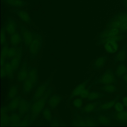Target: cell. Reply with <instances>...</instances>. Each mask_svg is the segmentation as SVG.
<instances>
[{"mask_svg": "<svg viewBox=\"0 0 127 127\" xmlns=\"http://www.w3.org/2000/svg\"><path fill=\"white\" fill-rule=\"evenodd\" d=\"M52 87H48L43 95L31 104L29 114L30 124H32L38 115L43 111L46 104L52 93Z\"/></svg>", "mask_w": 127, "mask_h": 127, "instance_id": "6da1fadb", "label": "cell"}, {"mask_svg": "<svg viewBox=\"0 0 127 127\" xmlns=\"http://www.w3.org/2000/svg\"><path fill=\"white\" fill-rule=\"evenodd\" d=\"M121 32L118 29L107 27L106 29L99 35V44H104L110 41H120L123 38V35L120 34Z\"/></svg>", "mask_w": 127, "mask_h": 127, "instance_id": "7a4b0ae2", "label": "cell"}, {"mask_svg": "<svg viewBox=\"0 0 127 127\" xmlns=\"http://www.w3.org/2000/svg\"><path fill=\"white\" fill-rule=\"evenodd\" d=\"M43 39L41 35L33 32V39L29 48L30 59L32 61L34 59L40 52L43 45Z\"/></svg>", "mask_w": 127, "mask_h": 127, "instance_id": "3957f363", "label": "cell"}, {"mask_svg": "<svg viewBox=\"0 0 127 127\" xmlns=\"http://www.w3.org/2000/svg\"><path fill=\"white\" fill-rule=\"evenodd\" d=\"M118 77L114 72L113 69L111 68L107 69L104 72L97 80H95L96 84L103 85H116L118 84Z\"/></svg>", "mask_w": 127, "mask_h": 127, "instance_id": "277c9868", "label": "cell"}, {"mask_svg": "<svg viewBox=\"0 0 127 127\" xmlns=\"http://www.w3.org/2000/svg\"><path fill=\"white\" fill-rule=\"evenodd\" d=\"M72 125L79 126H98L99 124L94 117H81L77 116L74 118Z\"/></svg>", "mask_w": 127, "mask_h": 127, "instance_id": "5b68a950", "label": "cell"}, {"mask_svg": "<svg viewBox=\"0 0 127 127\" xmlns=\"http://www.w3.org/2000/svg\"><path fill=\"white\" fill-rule=\"evenodd\" d=\"M20 34L23 40L24 43L26 46V49L29 48L33 39V32H30L24 26L20 24Z\"/></svg>", "mask_w": 127, "mask_h": 127, "instance_id": "8992f818", "label": "cell"}, {"mask_svg": "<svg viewBox=\"0 0 127 127\" xmlns=\"http://www.w3.org/2000/svg\"><path fill=\"white\" fill-rule=\"evenodd\" d=\"M97 112H98V114L94 117L99 125H109L111 124L113 116L114 113L103 114Z\"/></svg>", "mask_w": 127, "mask_h": 127, "instance_id": "52a82bcc", "label": "cell"}, {"mask_svg": "<svg viewBox=\"0 0 127 127\" xmlns=\"http://www.w3.org/2000/svg\"><path fill=\"white\" fill-rule=\"evenodd\" d=\"M50 81V80L49 79L47 80V81L44 82L41 85H40L37 88V90L35 92L33 98L30 101L31 104L36 101L37 99L43 95L49 85Z\"/></svg>", "mask_w": 127, "mask_h": 127, "instance_id": "ba28073f", "label": "cell"}, {"mask_svg": "<svg viewBox=\"0 0 127 127\" xmlns=\"http://www.w3.org/2000/svg\"><path fill=\"white\" fill-rule=\"evenodd\" d=\"M31 102L24 98L21 99L18 106L19 114L23 117V116L27 113L30 114L31 108Z\"/></svg>", "mask_w": 127, "mask_h": 127, "instance_id": "9c48e42d", "label": "cell"}, {"mask_svg": "<svg viewBox=\"0 0 127 127\" xmlns=\"http://www.w3.org/2000/svg\"><path fill=\"white\" fill-rule=\"evenodd\" d=\"M29 66L27 67L26 62H24L21 67L18 73L17 79L19 82H23L28 77Z\"/></svg>", "mask_w": 127, "mask_h": 127, "instance_id": "30bf717a", "label": "cell"}, {"mask_svg": "<svg viewBox=\"0 0 127 127\" xmlns=\"http://www.w3.org/2000/svg\"><path fill=\"white\" fill-rule=\"evenodd\" d=\"M6 32L9 36L15 34L18 30V25L16 21L11 18H8V21L5 25Z\"/></svg>", "mask_w": 127, "mask_h": 127, "instance_id": "8fae6325", "label": "cell"}, {"mask_svg": "<svg viewBox=\"0 0 127 127\" xmlns=\"http://www.w3.org/2000/svg\"><path fill=\"white\" fill-rule=\"evenodd\" d=\"M113 118L115 121L122 125L127 123V110L114 112Z\"/></svg>", "mask_w": 127, "mask_h": 127, "instance_id": "7c38bea8", "label": "cell"}, {"mask_svg": "<svg viewBox=\"0 0 127 127\" xmlns=\"http://www.w3.org/2000/svg\"><path fill=\"white\" fill-rule=\"evenodd\" d=\"M107 59V56H101L95 60L92 64L93 69L95 70H101L105 65Z\"/></svg>", "mask_w": 127, "mask_h": 127, "instance_id": "4fadbf2b", "label": "cell"}, {"mask_svg": "<svg viewBox=\"0 0 127 127\" xmlns=\"http://www.w3.org/2000/svg\"><path fill=\"white\" fill-rule=\"evenodd\" d=\"M101 103V102L98 101L88 103L81 109V112L83 113L88 114H89L92 112H96L98 106Z\"/></svg>", "mask_w": 127, "mask_h": 127, "instance_id": "5bb4252c", "label": "cell"}, {"mask_svg": "<svg viewBox=\"0 0 127 127\" xmlns=\"http://www.w3.org/2000/svg\"><path fill=\"white\" fill-rule=\"evenodd\" d=\"M23 47H22L17 54L11 61L12 66L14 73L18 69L20 66L23 56Z\"/></svg>", "mask_w": 127, "mask_h": 127, "instance_id": "9a60e30c", "label": "cell"}, {"mask_svg": "<svg viewBox=\"0 0 127 127\" xmlns=\"http://www.w3.org/2000/svg\"><path fill=\"white\" fill-rule=\"evenodd\" d=\"M117 100V99H114L110 101H105L102 103H100L98 106L96 112L101 111H105L110 110L114 106Z\"/></svg>", "mask_w": 127, "mask_h": 127, "instance_id": "2e32d148", "label": "cell"}, {"mask_svg": "<svg viewBox=\"0 0 127 127\" xmlns=\"http://www.w3.org/2000/svg\"><path fill=\"white\" fill-rule=\"evenodd\" d=\"M89 81V79L86 80L78 85L73 91L70 96V98L79 96L82 92L86 88Z\"/></svg>", "mask_w": 127, "mask_h": 127, "instance_id": "e0dca14e", "label": "cell"}, {"mask_svg": "<svg viewBox=\"0 0 127 127\" xmlns=\"http://www.w3.org/2000/svg\"><path fill=\"white\" fill-rule=\"evenodd\" d=\"M19 16L20 20L27 24H29L32 23V20L30 15L26 11L22 9H16L13 11Z\"/></svg>", "mask_w": 127, "mask_h": 127, "instance_id": "ac0fdd59", "label": "cell"}, {"mask_svg": "<svg viewBox=\"0 0 127 127\" xmlns=\"http://www.w3.org/2000/svg\"><path fill=\"white\" fill-rule=\"evenodd\" d=\"M62 97L59 95L55 94L50 96L48 101V105L50 109H55L62 100Z\"/></svg>", "mask_w": 127, "mask_h": 127, "instance_id": "d6986e66", "label": "cell"}, {"mask_svg": "<svg viewBox=\"0 0 127 127\" xmlns=\"http://www.w3.org/2000/svg\"><path fill=\"white\" fill-rule=\"evenodd\" d=\"M23 83V93L25 95L28 94L35 88L31 78L28 75V77Z\"/></svg>", "mask_w": 127, "mask_h": 127, "instance_id": "ffe728a7", "label": "cell"}, {"mask_svg": "<svg viewBox=\"0 0 127 127\" xmlns=\"http://www.w3.org/2000/svg\"><path fill=\"white\" fill-rule=\"evenodd\" d=\"M10 42L12 47H18L20 44L24 43L23 40L20 33L17 31L15 34L10 35Z\"/></svg>", "mask_w": 127, "mask_h": 127, "instance_id": "44dd1931", "label": "cell"}, {"mask_svg": "<svg viewBox=\"0 0 127 127\" xmlns=\"http://www.w3.org/2000/svg\"><path fill=\"white\" fill-rule=\"evenodd\" d=\"M105 51L108 53H114L119 49V45L117 41H110L104 44Z\"/></svg>", "mask_w": 127, "mask_h": 127, "instance_id": "7402d4cb", "label": "cell"}, {"mask_svg": "<svg viewBox=\"0 0 127 127\" xmlns=\"http://www.w3.org/2000/svg\"><path fill=\"white\" fill-rule=\"evenodd\" d=\"M127 45H125L118 52L114 58V63L124 62L127 58Z\"/></svg>", "mask_w": 127, "mask_h": 127, "instance_id": "603a6c76", "label": "cell"}, {"mask_svg": "<svg viewBox=\"0 0 127 127\" xmlns=\"http://www.w3.org/2000/svg\"><path fill=\"white\" fill-rule=\"evenodd\" d=\"M8 109L7 107H3L1 108V126L8 125L9 123L10 116L8 114Z\"/></svg>", "mask_w": 127, "mask_h": 127, "instance_id": "cb8c5ba5", "label": "cell"}, {"mask_svg": "<svg viewBox=\"0 0 127 127\" xmlns=\"http://www.w3.org/2000/svg\"><path fill=\"white\" fill-rule=\"evenodd\" d=\"M21 96H18L12 99L9 104L7 106L8 112L12 111L14 112L16 110L19 106V103L21 99Z\"/></svg>", "mask_w": 127, "mask_h": 127, "instance_id": "d4e9b609", "label": "cell"}, {"mask_svg": "<svg viewBox=\"0 0 127 127\" xmlns=\"http://www.w3.org/2000/svg\"><path fill=\"white\" fill-rule=\"evenodd\" d=\"M115 73L119 78L127 73V67L124 62H120L116 68Z\"/></svg>", "mask_w": 127, "mask_h": 127, "instance_id": "484cf974", "label": "cell"}, {"mask_svg": "<svg viewBox=\"0 0 127 127\" xmlns=\"http://www.w3.org/2000/svg\"><path fill=\"white\" fill-rule=\"evenodd\" d=\"M29 75L31 78L33 83L34 87H36L38 84V70L35 67L29 66Z\"/></svg>", "mask_w": 127, "mask_h": 127, "instance_id": "4316f807", "label": "cell"}, {"mask_svg": "<svg viewBox=\"0 0 127 127\" xmlns=\"http://www.w3.org/2000/svg\"><path fill=\"white\" fill-rule=\"evenodd\" d=\"M4 69L5 70V77H8L11 79L14 78V73L13 68L11 65V61L6 62L4 65Z\"/></svg>", "mask_w": 127, "mask_h": 127, "instance_id": "83f0119b", "label": "cell"}, {"mask_svg": "<svg viewBox=\"0 0 127 127\" xmlns=\"http://www.w3.org/2000/svg\"><path fill=\"white\" fill-rule=\"evenodd\" d=\"M9 5L12 7H24L27 5V3L23 0H3Z\"/></svg>", "mask_w": 127, "mask_h": 127, "instance_id": "f1b7e54d", "label": "cell"}, {"mask_svg": "<svg viewBox=\"0 0 127 127\" xmlns=\"http://www.w3.org/2000/svg\"><path fill=\"white\" fill-rule=\"evenodd\" d=\"M22 116L19 114H12L10 116L9 123L8 125L18 126Z\"/></svg>", "mask_w": 127, "mask_h": 127, "instance_id": "f546056e", "label": "cell"}, {"mask_svg": "<svg viewBox=\"0 0 127 127\" xmlns=\"http://www.w3.org/2000/svg\"><path fill=\"white\" fill-rule=\"evenodd\" d=\"M22 47H23L22 45L20 47H9L8 52V55L6 57V62L8 61H11L12 59L19 52Z\"/></svg>", "mask_w": 127, "mask_h": 127, "instance_id": "4dcf8cb0", "label": "cell"}, {"mask_svg": "<svg viewBox=\"0 0 127 127\" xmlns=\"http://www.w3.org/2000/svg\"><path fill=\"white\" fill-rule=\"evenodd\" d=\"M107 96L106 95H105L102 93L97 91H93L90 92L88 98L87 99V101H93L99 99L105 98Z\"/></svg>", "mask_w": 127, "mask_h": 127, "instance_id": "1f68e13d", "label": "cell"}, {"mask_svg": "<svg viewBox=\"0 0 127 127\" xmlns=\"http://www.w3.org/2000/svg\"><path fill=\"white\" fill-rule=\"evenodd\" d=\"M101 91L108 94H112L117 91V88L116 85H104L99 88Z\"/></svg>", "mask_w": 127, "mask_h": 127, "instance_id": "d6a6232c", "label": "cell"}, {"mask_svg": "<svg viewBox=\"0 0 127 127\" xmlns=\"http://www.w3.org/2000/svg\"><path fill=\"white\" fill-rule=\"evenodd\" d=\"M18 86V85H14L11 86L9 90L8 97L10 99L14 98L17 95Z\"/></svg>", "mask_w": 127, "mask_h": 127, "instance_id": "836d02e7", "label": "cell"}, {"mask_svg": "<svg viewBox=\"0 0 127 127\" xmlns=\"http://www.w3.org/2000/svg\"><path fill=\"white\" fill-rule=\"evenodd\" d=\"M43 117L45 119L49 122H52L53 117L52 116V113L50 111V108H45L44 110L43 113Z\"/></svg>", "mask_w": 127, "mask_h": 127, "instance_id": "e575fe53", "label": "cell"}, {"mask_svg": "<svg viewBox=\"0 0 127 127\" xmlns=\"http://www.w3.org/2000/svg\"><path fill=\"white\" fill-rule=\"evenodd\" d=\"M8 42H6L4 44L2 45V49H1V58H3L6 61V57L8 55V52L9 47Z\"/></svg>", "mask_w": 127, "mask_h": 127, "instance_id": "d590c367", "label": "cell"}, {"mask_svg": "<svg viewBox=\"0 0 127 127\" xmlns=\"http://www.w3.org/2000/svg\"><path fill=\"white\" fill-rule=\"evenodd\" d=\"M83 99L81 98H77L75 99L73 101V106L76 109H80L83 105Z\"/></svg>", "mask_w": 127, "mask_h": 127, "instance_id": "8d00e7d4", "label": "cell"}, {"mask_svg": "<svg viewBox=\"0 0 127 127\" xmlns=\"http://www.w3.org/2000/svg\"><path fill=\"white\" fill-rule=\"evenodd\" d=\"M114 108L116 111V112H119L124 110L123 104L120 102L119 100H118V99L117 100L115 105L114 106Z\"/></svg>", "mask_w": 127, "mask_h": 127, "instance_id": "74e56055", "label": "cell"}, {"mask_svg": "<svg viewBox=\"0 0 127 127\" xmlns=\"http://www.w3.org/2000/svg\"><path fill=\"white\" fill-rule=\"evenodd\" d=\"M6 27L4 26L2 28L1 32V46L7 42L6 40Z\"/></svg>", "mask_w": 127, "mask_h": 127, "instance_id": "f35d334b", "label": "cell"}, {"mask_svg": "<svg viewBox=\"0 0 127 127\" xmlns=\"http://www.w3.org/2000/svg\"><path fill=\"white\" fill-rule=\"evenodd\" d=\"M30 124L29 114L27 113V115L22 120H21L18 126H27Z\"/></svg>", "mask_w": 127, "mask_h": 127, "instance_id": "ab89813d", "label": "cell"}, {"mask_svg": "<svg viewBox=\"0 0 127 127\" xmlns=\"http://www.w3.org/2000/svg\"><path fill=\"white\" fill-rule=\"evenodd\" d=\"M91 86H90L86 88L82 92L81 94H80L79 96L82 98L87 99L89 96L90 93V90Z\"/></svg>", "mask_w": 127, "mask_h": 127, "instance_id": "60d3db41", "label": "cell"}, {"mask_svg": "<svg viewBox=\"0 0 127 127\" xmlns=\"http://www.w3.org/2000/svg\"><path fill=\"white\" fill-rule=\"evenodd\" d=\"M122 103L124 107H127V96H125L122 98Z\"/></svg>", "mask_w": 127, "mask_h": 127, "instance_id": "b9f144b4", "label": "cell"}, {"mask_svg": "<svg viewBox=\"0 0 127 127\" xmlns=\"http://www.w3.org/2000/svg\"><path fill=\"white\" fill-rule=\"evenodd\" d=\"M121 78L126 84H127V73L122 76L121 77Z\"/></svg>", "mask_w": 127, "mask_h": 127, "instance_id": "7bdbcfd3", "label": "cell"}, {"mask_svg": "<svg viewBox=\"0 0 127 127\" xmlns=\"http://www.w3.org/2000/svg\"><path fill=\"white\" fill-rule=\"evenodd\" d=\"M58 119H57L53 120L52 122V125H53L54 126L58 125Z\"/></svg>", "mask_w": 127, "mask_h": 127, "instance_id": "ee69618b", "label": "cell"}, {"mask_svg": "<svg viewBox=\"0 0 127 127\" xmlns=\"http://www.w3.org/2000/svg\"><path fill=\"white\" fill-rule=\"evenodd\" d=\"M124 89L127 91V84H124Z\"/></svg>", "mask_w": 127, "mask_h": 127, "instance_id": "f6af8a7d", "label": "cell"}, {"mask_svg": "<svg viewBox=\"0 0 127 127\" xmlns=\"http://www.w3.org/2000/svg\"><path fill=\"white\" fill-rule=\"evenodd\" d=\"M124 1L125 6H126V8L127 9V0H124Z\"/></svg>", "mask_w": 127, "mask_h": 127, "instance_id": "bcb514c9", "label": "cell"}, {"mask_svg": "<svg viewBox=\"0 0 127 127\" xmlns=\"http://www.w3.org/2000/svg\"></svg>", "mask_w": 127, "mask_h": 127, "instance_id": "7dc6e473", "label": "cell"}]
</instances>
